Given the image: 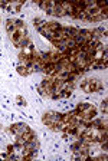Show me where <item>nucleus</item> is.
I'll return each mask as SVG.
<instances>
[{
  "mask_svg": "<svg viewBox=\"0 0 108 161\" xmlns=\"http://www.w3.org/2000/svg\"><path fill=\"white\" fill-rule=\"evenodd\" d=\"M29 130H31V128L26 125V124L20 122V124H15V125H12L10 132H13L16 137H22L23 134H25V132H27Z\"/></svg>",
  "mask_w": 108,
  "mask_h": 161,
  "instance_id": "1",
  "label": "nucleus"
},
{
  "mask_svg": "<svg viewBox=\"0 0 108 161\" xmlns=\"http://www.w3.org/2000/svg\"><path fill=\"white\" fill-rule=\"evenodd\" d=\"M45 75L51 76V78H53L55 76V73H56V69H55V63H46V65L43 66V70H42Z\"/></svg>",
  "mask_w": 108,
  "mask_h": 161,
  "instance_id": "2",
  "label": "nucleus"
},
{
  "mask_svg": "<svg viewBox=\"0 0 108 161\" xmlns=\"http://www.w3.org/2000/svg\"><path fill=\"white\" fill-rule=\"evenodd\" d=\"M25 148H27V150H31V151L38 150V148H39V141H38V138L33 137V138H31L27 142H25Z\"/></svg>",
  "mask_w": 108,
  "mask_h": 161,
  "instance_id": "3",
  "label": "nucleus"
},
{
  "mask_svg": "<svg viewBox=\"0 0 108 161\" xmlns=\"http://www.w3.org/2000/svg\"><path fill=\"white\" fill-rule=\"evenodd\" d=\"M53 46H55V49L59 52V53H67V45H65V40H56V42H53Z\"/></svg>",
  "mask_w": 108,
  "mask_h": 161,
  "instance_id": "4",
  "label": "nucleus"
},
{
  "mask_svg": "<svg viewBox=\"0 0 108 161\" xmlns=\"http://www.w3.org/2000/svg\"><path fill=\"white\" fill-rule=\"evenodd\" d=\"M5 26H6V30H7V33H9V35H13V33L16 32L15 20L7 19V20H6V23H5Z\"/></svg>",
  "mask_w": 108,
  "mask_h": 161,
  "instance_id": "5",
  "label": "nucleus"
},
{
  "mask_svg": "<svg viewBox=\"0 0 108 161\" xmlns=\"http://www.w3.org/2000/svg\"><path fill=\"white\" fill-rule=\"evenodd\" d=\"M10 38H12V40H13V43H15V45L19 48V46H20V42L23 40V38H26V36L20 35L19 32H15L13 35H10Z\"/></svg>",
  "mask_w": 108,
  "mask_h": 161,
  "instance_id": "6",
  "label": "nucleus"
},
{
  "mask_svg": "<svg viewBox=\"0 0 108 161\" xmlns=\"http://www.w3.org/2000/svg\"><path fill=\"white\" fill-rule=\"evenodd\" d=\"M88 80H89V85H91V89H92V92L101 91V88H103V84H101L98 79H88Z\"/></svg>",
  "mask_w": 108,
  "mask_h": 161,
  "instance_id": "7",
  "label": "nucleus"
},
{
  "mask_svg": "<svg viewBox=\"0 0 108 161\" xmlns=\"http://www.w3.org/2000/svg\"><path fill=\"white\" fill-rule=\"evenodd\" d=\"M53 16H58V17H63V16H67V12H65V10L59 6V2L56 3L55 9H53Z\"/></svg>",
  "mask_w": 108,
  "mask_h": 161,
  "instance_id": "8",
  "label": "nucleus"
},
{
  "mask_svg": "<svg viewBox=\"0 0 108 161\" xmlns=\"http://www.w3.org/2000/svg\"><path fill=\"white\" fill-rule=\"evenodd\" d=\"M91 33H92L94 38H98V39H99L101 36H107V30L103 29V27H97V29L91 30Z\"/></svg>",
  "mask_w": 108,
  "mask_h": 161,
  "instance_id": "9",
  "label": "nucleus"
},
{
  "mask_svg": "<svg viewBox=\"0 0 108 161\" xmlns=\"http://www.w3.org/2000/svg\"><path fill=\"white\" fill-rule=\"evenodd\" d=\"M79 35L82 36L85 42H89V40L92 39V33H91V30H88V29H79Z\"/></svg>",
  "mask_w": 108,
  "mask_h": 161,
  "instance_id": "10",
  "label": "nucleus"
},
{
  "mask_svg": "<svg viewBox=\"0 0 108 161\" xmlns=\"http://www.w3.org/2000/svg\"><path fill=\"white\" fill-rule=\"evenodd\" d=\"M22 53H23L25 56H32L33 53H35V50H33V45H32V43H29L27 46L22 48Z\"/></svg>",
  "mask_w": 108,
  "mask_h": 161,
  "instance_id": "11",
  "label": "nucleus"
},
{
  "mask_svg": "<svg viewBox=\"0 0 108 161\" xmlns=\"http://www.w3.org/2000/svg\"><path fill=\"white\" fill-rule=\"evenodd\" d=\"M46 20H43V19H41V17H36L35 20H33V25L36 26V29H39L41 30L42 27H45V26H46Z\"/></svg>",
  "mask_w": 108,
  "mask_h": 161,
  "instance_id": "12",
  "label": "nucleus"
},
{
  "mask_svg": "<svg viewBox=\"0 0 108 161\" xmlns=\"http://www.w3.org/2000/svg\"><path fill=\"white\" fill-rule=\"evenodd\" d=\"M46 27L51 30V32H58V30L61 29L62 26L59 25V23H56V22H48V23H46Z\"/></svg>",
  "mask_w": 108,
  "mask_h": 161,
  "instance_id": "13",
  "label": "nucleus"
},
{
  "mask_svg": "<svg viewBox=\"0 0 108 161\" xmlns=\"http://www.w3.org/2000/svg\"><path fill=\"white\" fill-rule=\"evenodd\" d=\"M74 89V80H63L61 91H72Z\"/></svg>",
  "mask_w": 108,
  "mask_h": 161,
  "instance_id": "14",
  "label": "nucleus"
},
{
  "mask_svg": "<svg viewBox=\"0 0 108 161\" xmlns=\"http://www.w3.org/2000/svg\"><path fill=\"white\" fill-rule=\"evenodd\" d=\"M81 88H82L84 92H87V94H91L92 89H91V85H89V80L85 79L84 82H81Z\"/></svg>",
  "mask_w": 108,
  "mask_h": 161,
  "instance_id": "15",
  "label": "nucleus"
},
{
  "mask_svg": "<svg viewBox=\"0 0 108 161\" xmlns=\"http://www.w3.org/2000/svg\"><path fill=\"white\" fill-rule=\"evenodd\" d=\"M89 106H91L89 102H82V104H79V105L77 106V111L78 112H84V111H87Z\"/></svg>",
  "mask_w": 108,
  "mask_h": 161,
  "instance_id": "16",
  "label": "nucleus"
},
{
  "mask_svg": "<svg viewBox=\"0 0 108 161\" xmlns=\"http://www.w3.org/2000/svg\"><path fill=\"white\" fill-rule=\"evenodd\" d=\"M17 72H19V75H22V76H27V75H29V72H27V68H26V66H23V65H19V66H17Z\"/></svg>",
  "mask_w": 108,
  "mask_h": 161,
  "instance_id": "17",
  "label": "nucleus"
},
{
  "mask_svg": "<svg viewBox=\"0 0 108 161\" xmlns=\"http://www.w3.org/2000/svg\"><path fill=\"white\" fill-rule=\"evenodd\" d=\"M79 35V29L78 27H69V38H75V36Z\"/></svg>",
  "mask_w": 108,
  "mask_h": 161,
  "instance_id": "18",
  "label": "nucleus"
},
{
  "mask_svg": "<svg viewBox=\"0 0 108 161\" xmlns=\"http://www.w3.org/2000/svg\"><path fill=\"white\" fill-rule=\"evenodd\" d=\"M107 108H108V99L105 98V99L101 102V111H103L104 114H107Z\"/></svg>",
  "mask_w": 108,
  "mask_h": 161,
  "instance_id": "19",
  "label": "nucleus"
},
{
  "mask_svg": "<svg viewBox=\"0 0 108 161\" xmlns=\"http://www.w3.org/2000/svg\"><path fill=\"white\" fill-rule=\"evenodd\" d=\"M16 104H17L19 106H25L26 105V101L23 99L22 96H17V98H16Z\"/></svg>",
  "mask_w": 108,
  "mask_h": 161,
  "instance_id": "20",
  "label": "nucleus"
},
{
  "mask_svg": "<svg viewBox=\"0 0 108 161\" xmlns=\"http://www.w3.org/2000/svg\"><path fill=\"white\" fill-rule=\"evenodd\" d=\"M38 5H39V7H41L42 10H45V12L48 10V0H43V2H39Z\"/></svg>",
  "mask_w": 108,
  "mask_h": 161,
  "instance_id": "21",
  "label": "nucleus"
},
{
  "mask_svg": "<svg viewBox=\"0 0 108 161\" xmlns=\"http://www.w3.org/2000/svg\"><path fill=\"white\" fill-rule=\"evenodd\" d=\"M72 94V91H62V98H69Z\"/></svg>",
  "mask_w": 108,
  "mask_h": 161,
  "instance_id": "22",
  "label": "nucleus"
},
{
  "mask_svg": "<svg viewBox=\"0 0 108 161\" xmlns=\"http://www.w3.org/2000/svg\"><path fill=\"white\" fill-rule=\"evenodd\" d=\"M0 22H2V19H0Z\"/></svg>",
  "mask_w": 108,
  "mask_h": 161,
  "instance_id": "23",
  "label": "nucleus"
}]
</instances>
